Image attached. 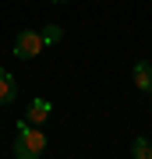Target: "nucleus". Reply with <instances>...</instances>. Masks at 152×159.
I'll return each mask as SVG.
<instances>
[{"label": "nucleus", "mask_w": 152, "mask_h": 159, "mask_svg": "<svg viewBox=\"0 0 152 159\" xmlns=\"http://www.w3.org/2000/svg\"><path fill=\"white\" fill-rule=\"evenodd\" d=\"M60 35H64V32H60V25H46L43 43H46V46H50V43H60Z\"/></svg>", "instance_id": "0eeeda50"}, {"label": "nucleus", "mask_w": 152, "mask_h": 159, "mask_svg": "<svg viewBox=\"0 0 152 159\" xmlns=\"http://www.w3.org/2000/svg\"><path fill=\"white\" fill-rule=\"evenodd\" d=\"M135 85H138L141 92H152V67H149L145 60L135 64Z\"/></svg>", "instance_id": "39448f33"}, {"label": "nucleus", "mask_w": 152, "mask_h": 159, "mask_svg": "<svg viewBox=\"0 0 152 159\" xmlns=\"http://www.w3.org/2000/svg\"><path fill=\"white\" fill-rule=\"evenodd\" d=\"M14 96H18L14 78H11V74H7L4 67H0V106H4V102H14Z\"/></svg>", "instance_id": "20e7f679"}, {"label": "nucleus", "mask_w": 152, "mask_h": 159, "mask_svg": "<svg viewBox=\"0 0 152 159\" xmlns=\"http://www.w3.org/2000/svg\"><path fill=\"white\" fill-rule=\"evenodd\" d=\"M43 50H46L43 32H35V29H21L18 32V39H14V57L18 60H32V57H39Z\"/></svg>", "instance_id": "f03ea898"}, {"label": "nucleus", "mask_w": 152, "mask_h": 159, "mask_svg": "<svg viewBox=\"0 0 152 159\" xmlns=\"http://www.w3.org/2000/svg\"><path fill=\"white\" fill-rule=\"evenodd\" d=\"M43 152H46V134L21 117L18 120V138H14V156L18 159H39Z\"/></svg>", "instance_id": "f257e3e1"}, {"label": "nucleus", "mask_w": 152, "mask_h": 159, "mask_svg": "<svg viewBox=\"0 0 152 159\" xmlns=\"http://www.w3.org/2000/svg\"><path fill=\"white\" fill-rule=\"evenodd\" d=\"M131 156H135V159H152V142H149V138H135Z\"/></svg>", "instance_id": "423d86ee"}, {"label": "nucleus", "mask_w": 152, "mask_h": 159, "mask_svg": "<svg viewBox=\"0 0 152 159\" xmlns=\"http://www.w3.org/2000/svg\"><path fill=\"white\" fill-rule=\"evenodd\" d=\"M50 113H53V102L50 99H32V106L25 110V120L35 124V127H43L46 120H50Z\"/></svg>", "instance_id": "7ed1b4c3"}, {"label": "nucleus", "mask_w": 152, "mask_h": 159, "mask_svg": "<svg viewBox=\"0 0 152 159\" xmlns=\"http://www.w3.org/2000/svg\"><path fill=\"white\" fill-rule=\"evenodd\" d=\"M53 4H67V0H53Z\"/></svg>", "instance_id": "6e6552de"}]
</instances>
